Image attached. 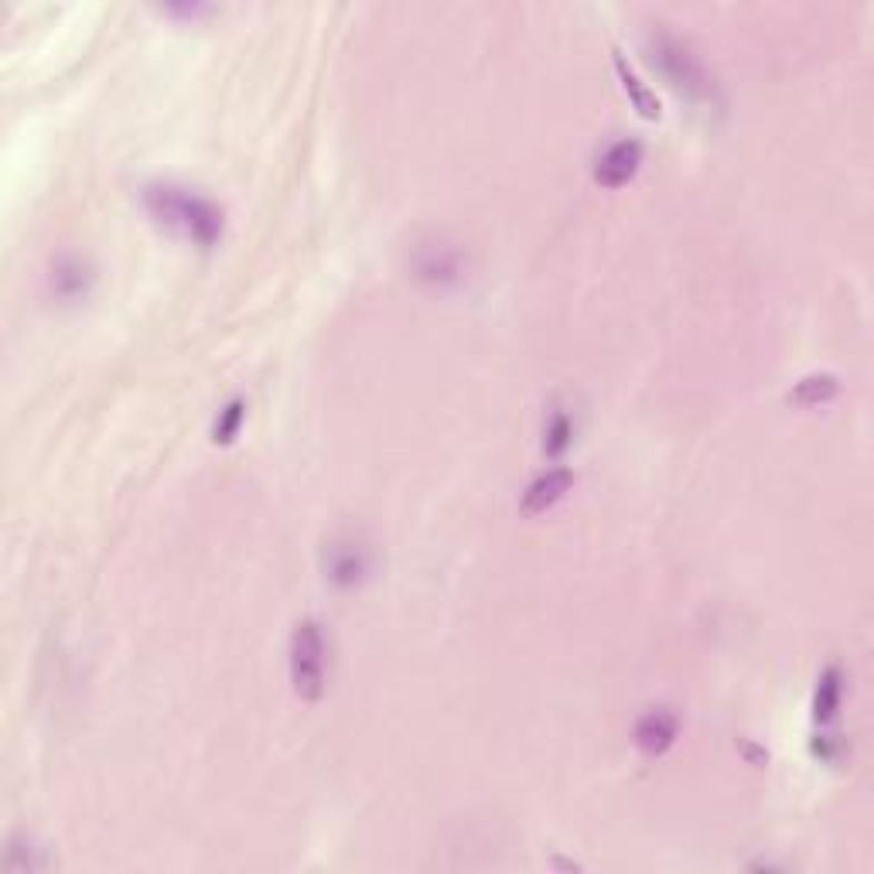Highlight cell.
Here are the masks:
<instances>
[{
  "label": "cell",
  "instance_id": "7a4b0ae2",
  "mask_svg": "<svg viewBox=\"0 0 874 874\" xmlns=\"http://www.w3.org/2000/svg\"><path fill=\"white\" fill-rule=\"evenodd\" d=\"M328 635L318 619H301L291 632V687L314 703L328 690Z\"/></svg>",
  "mask_w": 874,
  "mask_h": 874
},
{
  "label": "cell",
  "instance_id": "8fae6325",
  "mask_svg": "<svg viewBox=\"0 0 874 874\" xmlns=\"http://www.w3.org/2000/svg\"><path fill=\"white\" fill-rule=\"evenodd\" d=\"M243 420H246V400H230L223 410H219L215 424H212V441L215 445H233L236 434L243 430Z\"/></svg>",
  "mask_w": 874,
  "mask_h": 874
},
{
  "label": "cell",
  "instance_id": "52a82bcc",
  "mask_svg": "<svg viewBox=\"0 0 874 874\" xmlns=\"http://www.w3.org/2000/svg\"><path fill=\"white\" fill-rule=\"evenodd\" d=\"M369 571V551L359 543H336L328 546L324 557V577L336 587H356Z\"/></svg>",
  "mask_w": 874,
  "mask_h": 874
},
{
  "label": "cell",
  "instance_id": "6da1fadb",
  "mask_svg": "<svg viewBox=\"0 0 874 874\" xmlns=\"http://www.w3.org/2000/svg\"><path fill=\"white\" fill-rule=\"evenodd\" d=\"M140 202L157 226H164L168 233H175L202 250L223 240V230H226L223 205H215L208 195H202L195 188H185L175 182H150V185H144Z\"/></svg>",
  "mask_w": 874,
  "mask_h": 874
},
{
  "label": "cell",
  "instance_id": "ba28073f",
  "mask_svg": "<svg viewBox=\"0 0 874 874\" xmlns=\"http://www.w3.org/2000/svg\"><path fill=\"white\" fill-rule=\"evenodd\" d=\"M841 700H844V673L841 667H827L816 680V693H813V721L819 728H827L837 721L841 715Z\"/></svg>",
  "mask_w": 874,
  "mask_h": 874
},
{
  "label": "cell",
  "instance_id": "5bb4252c",
  "mask_svg": "<svg viewBox=\"0 0 874 874\" xmlns=\"http://www.w3.org/2000/svg\"><path fill=\"white\" fill-rule=\"evenodd\" d=\"M14 851H18V844L11 841V847H8V857H4V867H8V871H18V867H21V864L14 861ZM45 864H48L45 857H35V854L28 851V857H25V871H38V867H45Z\"/></svg>",
  "mask_w": 874,
  "mask_h": 874
},
{
  "label": "cell",
  "instance_id": "30bf717a",
  "mask_svg": "<svg viewBox=\"0 0 874 874\" xmlns=\"http://www.w3.org/2000/svg\"><path fill=\"white\" fill-rule=\"evenodd\" d=\"M837 394H841V379L831 376V372H816V376H806V379L796 382V387L789 390V404H796V407H824Z\"/></svg>",
  "mask_w": 874,
  "mask_h": 874
},
{
  "label": "cell",
  "instance_id": "5b68a950",
  "mask_svg": "<svg viewBox=\"0 0 874 874\" xmlns=\"http://www.w3.org/2000/svg\"><path fill=\"white\" fill-rule=\"evenodd\" d=\"M632 738L635 745L645 751V755H663L677 745L680 738V721L670 707H649L645 715L635 721L632 728Z\"/></svg>",
  "mask_w": 874,
  "mask_h": 874
},
{
  "label": "cell",
  "instance_id": "9c48e42d",
  "mask_svg": "<svg viewBox=\"0 0 874 874\" xmlns=\"http://www.w3.org/2000/svg\"><path fill=\"white\" fill-rule=\"evenodd\" d=\"M612 62H615V72H619L622 89H625V96L632 99V106L639 109L645 120H660V99H656V93L639 79V72L625 62V55H622L619 48L612 51Z\"/></svg>",
  "mask_w": 874,
  "mask_h": 874
},
{
  "label": "cell",
  "instance_id": "3957f363",
  "mask_svg": "<svg viewBox=\"0 0 874 874\" xmlns=\"http://www.w3.org/2000/svg\"><path fill=\"white\" fill-rule=\"evenodd\" d=\"M649 62L667 76V82L680 96H687V99H710L715 96V82L707 79L703 62L670 31H652L649 35Z\"/></svg>",
  "mask_w": 874,
  "mask_h": 874
},
{
  "label": "cell",
  "instance_id": "277c9868",
  "mask_svg": "<svg viewBox=\"0 0 874 874\" xmlns=\"http://www.w3.org/2000/svg\"><path fill=\"white\" fill-rule=\"evenodd\" d=\"M639 168H642V140L619 137L594 157V182L601 188H622L639 175Z\"/></svg>",
  "mask_w": 874,
  "mask_h": 874
},
{
  "label": "cell",
  "instance_id": "7c38bea8",
  "mask_svg": "<svg viewBox=\"0 0 874 874\" xmlns=\"http://www.w3.org/2000/svg\"><path fill=\"white\" fill-rule=\"evenodd\" d=\"M571 441H574V424H571V417L564 410H557L543 427V455L557 458V455H564L571 448Z\"/></svg>",
  "mask_w": 874,
  "mask_h": 874
},
{
  "label": "cell",
  "instance_id": "4fadbf2b",
  "mask_svg": "<svg viewBox=\"0 0 874 874\" xmlns=\"http://www.w3.org/2000/svg\"><path fill=\"white\" fill-rule=\"evenodd\" d=\"M55 270H59V273H51V284H55V291H59L62 298H79V294H86L89 270H86L79 260H62Z\"/></svg>",
  "mask_w": 874,
  "mask_h": 874
},
{
  "label": "cell",
  "instance_id": "8992f818",
  "mask_svg": "<svg viewBox=\"0 0 874 874\" xmlns=\"http://www.w3.org/2000/svg\"><path fill=\"white\" fill-rule=\"evenodd\" d=\"M571 485H574V472L571 468H546L543 475H536L530 485H526V492H523V503H519V509L526 513V516H540V513H546L551 506H557L567 492H571Z\"/></svg>",
  "mask_w": 874,
  "mask_h": 874
}]
</instances>
